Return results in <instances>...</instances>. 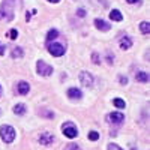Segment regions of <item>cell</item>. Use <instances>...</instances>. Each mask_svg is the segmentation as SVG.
I'll use <instances>...</instances> for the list:
<instances>
[{
    "label": "cell",
    "instance_id": "6da1fadb",
    "mask_svg": "<svg viewBox=\"0 0 150 150\" xmlns=\"http://www.w3.org/2000/svg\"><path fill=\"white\" fill-rule=\"evenodd\" d=\"M15 17V0H3L0 8V21L9 23Z\"/></svg>",
    "mask_w": 150,
    "mask_h": 150
},
{
    "label": "cell",
    "instance_id": "7a4b0ae2",
    "mask_svg": "<svg viewBox=\"0 0 150 150\" xmlns=\"http://www.w3.org/2000/svg\"><path fill=\"white\" fill-rule=\"evenodd\" d=\"M15 129L9 126V125H3L2 128H0V137H2V140L5 143H12L15 140Z\"/></svg>",
    "mask_w": 150,
    "mask_h": 150
},
{
    "label": "cell",
    "instance_id": "3957f363",
    "mask_svg": "<svg viewBox=\"0 0 150 150\" xmlns=\"http://www.w3.org/2000/svg\"><path fill=\"white\" fill-rule=\"evenodd\" d=\"M36 68H38V74H39V75H44V77H48V75L53 74V68L50 66V65H47L44 60H38Z\"/></svg>",
    "mask_w": 150,
    "mask_h": 150
},
{
    "label": "cell",
    "instance_id": "277c9868",
    "mask_svg": "<svg viewBox=\"0 0 150 150\" xmlns=\"http://www.w3.org/2000/svg\"><path fill=\"white\" fill-rule=\"evenodd\" d=\"M62 129H63V134L68 138H75V137L78 135V131H77L74 123H65L63 126H62Z\"/></svg>",
    "mask_w": 150,
    "mask_h": 150
},
{
    "label": "cell",
    "instance_id": "5b68a950",
    "mask_svg": "<svg viewBox=\"0 0 150 150\" xmlns=\"http://www.w3.org/2000/svg\"><path fill=\"white\" fill-rule=\"evenodd\" d=\"M48 51L54 57H60V56L65 54V47L62 44H50L48 45Z\"/></svg>",
    "mask_w": 150,
    "mask_h": 150
},
{
    "label": "cell",
    "instance_id": "8992f818",
    "mask_svg": "<svg viewBox=\"0 0 150 150\" xmlns=\"http://www.w3.org/2000/svg\"><path fill=\"white\" fill-rule=\"evenodd\" d=\"M80 81H81V84H83V86L90 87V86L93 84V77H92V75H90L89 72L83 71V72L80 74Z\"/></svg>",
    "mask_w": 150,
    "mask_h": 150
},
{
    "label": "cell",
    "instance_id": "52a82bcc",
    "mask_svg": "<svg viewBox=\"0 0 150 150\" xmlns=\"http://www.w3.org/2000/svg\"><path fill=\"white\" fill-rule=\"evenodd\" d=\"M54 141V135L53 134H50V132H42L39 135V143L44 144V146H50Z\"/></svg>",
    "mask_w": 150,
    "mask_h": 150
},
{
    "label": "cell",
    "instance_id": "ba28073f",
    "mask_svg": "<svg viewBox=\"0 0 150 150\" xmlns=\"http://www.w3.org/2000/svg\"><path fill=\"white\" fill-rule=\"evenodd\" d=\"M95 26H96L98 30H101V32H108V30L111 29V24H110V23H107V21H104V20H99V18L95 20Z\"/></svg>",
    "mask_w": 150,
    "mask_h": 150
},
{
    "label": "cell",
    "instance_id": "9c48e42d",
    "mask_svg": "<svg viewBox=\"0 0 150 150\" xmlns=\"http://www.w3.org/2000/svg\"><path fill=\"white\" fill-rule=\"evenodd\" d=\"M123 120H125V116L122 114V112H111V114L108 116V122H110V123L119 125V123H122Z\"/></svg>",
    "mask_w": 150,
    "mask_h": 150
},
{
    "label": "cell",
    "instance_id": "30bf717a",
    "mask_svg": "<svg viewBox=\"0 0 150 150\" xmlns=\"http://www.w3.org/2000/svg\"><path fill=\"white\" fill-rule=\"evenodd\" d=\"M81 96H83V93H81L80 89H77V87H72V89L68 90V98L69 99H81Z\"/></svg>",
    "mask_w": 150,
    "mask_h": 150
},
{
    "label": "cell",
    "instance_id": "8fae6325",
    "mask_svg": "<svg viewBox=\"0 0 150 150\" xmlns=\"http://www.w3.org/2000/svg\"><path fill=\"white\" fill-rule=\"evenodd\" d=\"M17 90H18L20 95H27L29 90H30V86H29V83H26V81H20Z\"/></svg>",
    "mask_w": 150,
    "mask_h": 150
},
{
    "label": "cell",
    "instance_id": "7c38bea8",
    "mask_svg": "<svg viewBox=\"0 0 150 150\" xmlns=\"http://www.w3.org/2000/svg\"><path fill=\"white\" fill-rule=\"evenodd\" d=\"M131 47H132V41L129 39L128 36H123L120 39V48L122 50H129Z\"/></svg>",
    "mask_w": 150,
    "mask_h": 150
},
{
    "label": "cell",
    "instance_id": "4fadbf2b",
    "mask_svg": "<svg viewBox=\"0 0 150 150\" xmlns=\"http://www.w3.org/2000/svg\"><path fill=\"white\" fill-rule=\"evenodd\" d=\"M135 80L138 81V83H147L149 81V74L144 72V71H140L138 74L135 75Z\"/></svg>",
    "mask_w": 150,
    "mask_h": 150
},
{
    "label": "cell",
    "instance_id": "5bb4252c",
    "mask_svg": "<svg viewBox=\"0 0 150 150\" xmlns=\"http://www.w3.org/2000/svg\"><path fill=\"white\" fill-rule=\"evenodd\" d=\"M110 18L112 20V21H122L123 20V15L120 14V11H117V9H112L111 12H110Z\"/></svg>",
    "mask_w": 150,
    "mask_h": 150
},
{
    "label": "cell",
    "instance_id": "9a60e30c",
    "mask_svg": "<svg viewBox=\"0 0 150 150\" xmlns=\"http://www.w3.org/2000/svg\"><path fill=\"white\" fill-rule=\"evenodd\" d=\"M23 50L20 47H15L14 50H12V59H21L23 57Z\"/></svg>",
    "mask_w": 150,
    "mask_h": 150
},
{
    "label": "cell",
    "instance_id": "2e32d148",
    "mask_svg": "<svg viewBox=\"0 0 150 150\" xmlns=\"http://www.w3.org/2000/svg\"><path fill=\"white\" fill-rule=\"evenodd\" d=\"M14 112L15 114H24V112H26V107H24V104H18V105H15L14 107Z\"/></svg>",
    "mask_w": 150,
    "mask_h": 150
},
{
    "label": "cell",
    "instance_id": "e0dca14e",
    "mask_svg": "<svg viewBox=\"0 0 150 150\" xmlns=\"http://www.w3.org/2000/svg\"><path fill=\"white\" fill-rule=\"evenodd\" d=\"M39 114H41V116H45L47 119H53V117H54V112H53V111H48L47 108L39 110Z\"/></svg>",
    "mask_w": 150,
    "mask_h": 150
},
{
    "label": "cell",
    "instance_id": "ac0fdd59",
    "mask_svg": "<svg viewBox=\"0 0 150 150\" xmlns=\"http://www.w3.org/2000/svg\"><path fill=\"white\" fill-rule=\"evenodd\" d=\"M57 36H59V32L56 29H51L48 32V35H47V41H53V39H56Z\"/></svg>",
    "mask_w": 150,
    "mask_h": 150
},
{
    "label": "cell",
    "instance_id": "d6986e66",
    "mask_svg": "<svg viewBox=\"0 0 150 150\" xmlns=\"http://www.w3.org/2000/svg\"><path fill=\"white\" fill-rule=\"evenodd\" d=\"M140 29H141V32H143L144 35H149V32H150V26H149V23H147V21H143V23L140 24Z\"/></svg>",
    "mask_w": 150,
    "mask_h": 150
},
{
    "label": "cell",
    "instance_id": "ffe728a7",
    "mask_svg": "<svg viewBox=\"0 0 150 150\" xmlns=\"http://www.w3.org/2000/svg\"><path fill=\"white\" fill-rule=\"evenodd\" d=\"M112 104H114L117 108H125V107H126V104H125V101H123V99H120V98H116L114 99V101H112Z\"/></svg>",
    "mask_w": 150,
    "mask_h": 150
},
{
    "label": "cell",
    "instance_id": "44dd1931",
    "mask_svg": "<svg viewBox=\"0 0 150 150\" xmlns=\"http://www.w3.org/2000/svg\"><path fill=\"white\" fill-rule=\"evenodd\" d=\"M89 140H92V141L99 140V134H98L96 131H90V132H89Z\"/></svg>",
    "mask_w": 150,
    "mask_h": 150
},
{
    "label": "cell",
    "instance_id": "7402d4cb",
    "mask_svg": "<svg viewBox=\"0 0 150 150\" xmlns=\"http://www.w3.org/2000/svg\"><path fill=\"white\" fill-rule=\"evenodd\" d=\"M65 150H81L77 144H75V143H69L66 147H65Z\"/></svg>",
    "mask_w": 150,
    "mask_h": 150
},
{
    "label": "cell",
    "instance_id": "603a6c76",
    "mask_svg": "<svg viewBox=\"0 0 150 150\" xmlns=\"http://www.w3.org/2000/svg\"><path fill=\"white\" fill-rule=\"evenodd\" d=\"M9 38H11V39H17V38H18V32H17L15 29H12V30L9 32Z\"/></svg>",
    "mask_w": 150,
    "mask_h": 150
},
{
    "label": "cell",
    "instance_id": "cb8c5ba5",
    "mask_svg": "<svg viewBox=\"0 0 150 150\" xmlns=\"http://www.w3.org/2000/svg\"><path fill=\"white\" fill-rule=\"evenodd\" d=\"M108 150H123V149H120L117 144H114V143H111L110 146H108Z\"/></svg>",
    "mask_w": 150,
    "mask_h": 150
},
{
    "label": "cell",
    "instance_id": "d4e9b609",
    "mask_svg": "<svg viewBox=\"0 0 150 150\" xmlns=\"http://www.w3.org/2000/svg\"><path fill=\"white\" fill-rule=\"evenodd\" d=\"M92 57H93V62H95L96 65H98V63H101V60H99V56H98L96 53H93V54H92Z\"/></svg>",
    "mask_w": 150,
    "mask_h": 150
},
{
    "label": "cell",
    "instance_id": "484cf974",
    "mask_svg": "<svg viewBox=\"0 0 150 150\" xmlns=\"http://www.w3.org/2000/svg\"><path fill=\"white\" fill-rule=\"evenodd\" d=\"M5 50H6V47L3 44H0V56H5Z\"/></svg>",
    "mask_w": 150,
    "mask_h": 150
},
{
    "label": "cell",
    "instance_id": "4316f807",
    "mask_svg": "<svg viewBox=\"0 0 150 150\" xmlns=\"http://www.w3.org/2000/svg\"><path fill=\"white\" fill-rule=\"evenodd\" d=\"M77 15H78V17H84V15H86V11H84V9H78V11H77Z\"/></svg>",
    "mask_w": 150,
    "mask_h": 150
},
{
    "label": "cell",
    "instance_id": "83f0119b",
    "mask_svg": "<svg viewBox=\"0 0 150 150\" xmlns=\"http://www.w3.org/2000/svg\"><path fill=\"white\" fill-rule=\"evenodd\" d=\"M120 84H128V78L126 77H120Z\"/></svg>",
    "mask_w": 150,
    "mask_h": 150
},
{
    "label": "cell",
    "instance_id": "f1b7e54d",
    "mask_svg": "<svg viewBox=\"0 0 150 150\" xmlns=\"http://www.w3.org/2000/svg\"><path fill=\"white\" fill-rule=\"evenodd\" d=\"M126 2L132 5V3H140V0H126Z\"/></svg>",
    "mask_w": 150,
    "mask_h": 150
},
{
    "label": "cell",
    "instance_id": "f546056e",
    "mask_svg": "<svg viewBox=\"0 0 150 150\" xmlns=\"http://www.w3.org/2000/svg\"><path fill=\"white\" fill-rule=\"evenodd\" d=\"M48 2H53V3H57V2H60V0H48Z\"/></svg>",
    "mask_w": 150,
    "mask_h": 150
}]
</instances>
